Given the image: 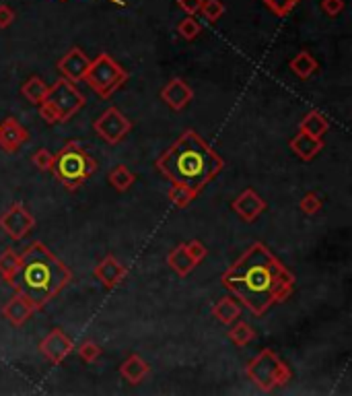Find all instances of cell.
I'll return each instance as SVG.
<instances>
[{"mask_svg":"<svg viewBox=\"0 0 352 396\" xmlns=\"http://www.w3.org/2000/svg\"><path fill=\"white\" fill-rule=\"evenodd\" d=\"M295 283V274L262 242L252 244L222 274V285L258 318L286 302Z\"/></svg>","mask_w":352,"mask_h":396,"instance_id":"1","label":"cell"},{"mask_svg":"<svg viewBox=\"0 0 352 396\" xmlns=\"http://www.w3.org/2000/svg\"><path fill=\"white\" fill-rule=\"evenodd\" d=\"M155 168L171 184H181L200 194L224 170V159L196 131L181 132L176 142L163 151Z\"/></svg>","mask_w":352,"mask_h":396,"instance_id":"2","label":"cell"},{"mask_svg":"<svg viewBox=\"0 0 352 396\" xmlns=\"http://www.w3.org/2000/svg\"><path fill=\"white\" fill-rule=\"evenodd\" d=\"M72 281V272L56 254L47 250L42 242H33L23 256L15 274L6 281L17 293L25 295L36 309L45 308L68 283Z\"/></svg>","mask_w":352,"mask_h":396,"instance_id":"3","label":"cell"},{"mask_svg":"<svg viewBox=\"0 0 352 396\" xmlns=\"http://www.w3.org/2000/svg\"><path fill=\"white\" fill-rule=\"evenodd\" d=\"M97 161L89 153V149L79 140H68L56 155L52 163V172L56 179L70 192L79 190L89 177L97 172Z\"/></svg>","mask_w":352,"mask_h":396,"instance_id":"4","label":"cell"},{"mask_svg":"<svg viewBox=\"0 0 352 396\" xmlns=\"http://www.w3.org/2000/svg\"><path fill=\"white\" fill-rule=\"evenodd\" d=\"M85 108V95L68 79H56L40 103V116L47 124H64Z\"/></svg>","mask_w":352,"mask_h":396,"instance_id":"5","label":"cell"},{"mask_svg":"<svg viewBox=\"0 0 352 396\" xmlns=\"http://www.w3.org/2000/svg\"><path fill=\"white\" fill-rule=\"evenodd\" d=\"M245 376L262 393H272L280 386H286L293 380L291 367L270 349H262L245 365Z\"/></svg>","mask_w":352,"mask_h":396,"instance_id":"6","label":"cell"},{"mask_svg":"<svg viewBox=\"0 0 352 396\" xmlns=\"http://www.w3.org/2000/svg\"><path fill=\"white\" fill-rule=\"evenodd\" d=\"M128 79H130L128 71L122 64H118L109 54L101 52L95 60H91L83 81H87L89 87L99 97H112L122 85H126Z\"/></svg>","mask_w":352,"mask_h":396,"instance_id":"7","label":"cell"},{"mask_svg":"<svg viewBox=\"0 0 352 396\" xmlns=\"http://www.w3.org/2000/svg\"><path fill=\"white\" fill-rule=\"evenodd\" d=\"M93 131L95 134L105 140L107 145H118L122 142L130 131H132V122L130 118H126L118 108H107L95 122H93Z\"/></svg>","mask_w":352,"mask_h":396,"instance_id":"8","label":"cell"},{"mask_svg":"<svg viewBox=\"0 0 352 396\" xmlns=\"http://www.w3.org/2000/svg\"><path fill=\"white\" fill-rule=\"evenodd\" d=\"M33 227H36V217L21 203H15L6 213L0 215V229L13 240H23Z\"/></svg>","mask_w":352,"mask_h":396,"instance_id":"9","label":"cell"},{"mask_svg":"<svg viewBox=\"0 0 352 396\" xmlns=\"http://www.w3.org/2000/svg\"><path fill=\"white\" fill-rule=\"evenodd\" d=\"M75 349L72 341L66 337V332L62 328H54L44 337V341L40 343V351L45 359L54 365L62 363Z\"/></svg>","mask_w":352,"mask_h":396,"instance_id":"10","label":"cell"},{"mask_svg":"<svg viewBox=\"0 0 352 396\" xmlns=\"http://www.w3.org/2000/svg\"><path fill=\"white\" fill-rule=\"evenodd\" d=\"M231 211L245 223H254L266 211V200L254 188H247L231 203Z\"/></svg>","mask_w":352,"mask_h":396,"instance_id":"11","label":"cell"},{"mask_svg":"<svg viewBox=\"0 0 352 396\" xmlns=\"http://www.w3.org/2000/svg\"><path fill=\"white\" fill-rule=\"evenodd\" d=\"M89 64H91L89 56L81 47H77V45L70 47V50L58 60L60 73L64 75V79H68V81H72V83H79V81L85 79V75H87L89 71Z\"/></svg>","mask_w":352,"mask_h":396,"instance_id":"12","label":"cell"},{"mask_svg":"<svg viewBox=\"0 0 352 396\" xmlns=\"http://www.w3.org/2000/svg\"><path fill=\"white\" fill-rule=\"evenodd\" d=\"M29 138V132L25 126L19 124L17 118L8 116L0 122V149L6 153H17Z\"/></svg>","mask_w":352,"mask_h":396,"instance_id":"13","label":"cell"},{"mask_svg":"<svg viewBox=\"0 0 352 396\" xmlns=\"http://www.w3.org/2000/svg\"><path fill=\"white\" fill-rule=\"evenodd\" d=\"M161 99L174 110V112H181V110H185L190 103H192V99H194V91L192 87L183 81V79H171L165 87L161 89Z\"/></svg>","mask_w":352,"mask_h":396,"instance_id":"14","label":"cell"},{"mask_svg":"<svg viewBox=\"0 0 352 396\" xmlns=\"http://www.w3.org/2000/svg\"><path fill=\"white\" fill-rule=\"evenodd\" d=\"M128 274V268L122 263H118L114 256H105L101 263L95 266V279L105 287V289H114L118 287Z\"/></svg>","mask_w":352,"mask_h":396,"instance_id":"15","label":"cell"},{"mask_svg":"<svg viewBox=\"0 0 352 396\" xmlns=\"http://www.w3.org/2000/svg\"><path fill=\"white\" fill-rule=\"evenodd\" d=\"M38 309L36 306L21 293H15L2 308V316L13 324V326H23Z\"/></svg>","mask_w":352,"mask_h":396,"instance_id":"16","label":"cell"},{"mask_svg":"<svg viewBox=\"0 0 352 396\" xmlns=\"http://www.w3.org/2000/svg\"><path fill=\"white\" fill-rule=\"evenodd\" d=\"M289 147H291V151H293L301 161H311V159H315V157L321 153L323 140L311 136L307 132L299 131V134H295V136L291 138Z\"/></svg>","mask_w":352,"mask_h":396,"instance_id":"17","label":"cell"},{"mask_svg":"<svg viewBox=\"0 0 352 396\" xmlns=\"http://www.w3.org/2000/svg\"><path fill=\"white\" fill-rule=\"evenodd\" d=\"M151 374V365L140 357V355H130L122 365H120V376L128 382V384H140L146 376Z\"/></svg>","mask_w":352,"mask_h":396,"instance_id":"18","label":"cell"},{"mask_svg":"<svg viewBox=\"0 0 352 396\" xmlns=\"http://www.w3.org/2000/svg\"><path fill=\"white\" fill-rule=\"evenodd\" d=\"M289 68L293 71V75H295V77H299V79L307 81V79H311V77L317 73L319 64H317V60L313 58V54H311L309 50H301L299 54H295V56L291 58Z\"/></svg>","mask_w":352,"mask_h":396,"instance_id":"19","label":"cell"},{"mask_svg":"<svg viewBox=\"0 0 352 396\" xmlns=\"http://www.w3.org/2000/svg\"><path fill=\"white\" fill-rule=\"evenodd\" d=\"M167 264H169V268L179 274V277H188L198 264L194 263V258L190 256V252H188V248H185V244H179L176 246L169 254H167Z\"/></svg>","mask_w":352,"mask_h":396,"instance_id":"20","label":"cell"},{"mask_svg":"<svg viewBox=\"0 0 352 396\" xmlns=\"http://www.w3.org/2000/svg\"><path fill=\"white\" fill-rule=\"evenodd\" d=\"M299 131L307 132V134L315 136V138H321L326 132L330 131V120L319 110H311V112H307L303 116V120L299 122Z\"/></svg>","mask_w":352,"mask_h":396,"instance_id":"21","label":"cell"},{"mask_svg":"<svg viewBox=\"0 0 352 396\" xmlns=\"http://www.w3.org/2000/svg\"><path fill=\"white\" fill-rule=\"evenodd\" d=\"M213 316L215 320L224 324V326H231L235 320H239L241 316V306L235 302V298H222L219 300L215 306H213Z\"/></svg>","mask_w":352,"mask_h":396,"instance_id":"22","label":"cell"},{"mask_svg":"<svg viewBox=\"0 0 352 396\" xmlns=\"http://www.w3.org/2000/svg\"><path fill=\"white\" fill-rule=\"evenodd\" d=\"M229 341L235 345V347H245L250 345L254 339H256V330L247 324V322H241V320H235L227 332Z\"/></svg>","mask_w":352,"mask_h":396,"instance_id":"23","label":"cell"},{"mask_svg":"<svg viewBox=\"0 0 352 396\" xmlns=\"http://www.w3.org/2000/svg\"><path fill=\"white\" fill-rule=\"evenodd\" d=\"M47 87H49V85H45L44 79H40V77H29V79L23 83V87H21V95H23L29 103L40 105V103L44 101Z\"/></svg>","mask_w":352,"mask_h":396,"instance_id":"24","label":"cell"},{"mask_svg":"<svg viewBox=\"0 0 352 396\" xmlns=\"http://www.w3.org/2000/svg\"><path fill=\"white\" fill-rule=\"evenodd\" d=\"M134 176L132 172H130V168L128 166H116L112 172H109V176H107V182L112 184V188L114 190H118V192H126V190H130L134 184Z\"/></svg>","mask_w":352,"mask_h":396,"instance_id":"25","label":"cell"},{"mask_svg":"<svg viewBox=\"0 0 352 396\" xmlns=\"http://www.w3.org/2000/svg\"><path fill=\"white\" fill-rule=\"evenodd\" d=\"M167 196H169V200H171L174 207H177V209H185V207H190V205L194 203V198H196L198 194H196L192 188H188V186L174 184Z\"/></svg>","mask_w":352,"mask_h":396,"instance_id":"26","label":"cell"},{"mask_svg":"<svg viewBox=\"0 0 352 396\" xmlns=\"http://www.w3.org/2000/svg\"><path fill=\"white\" fill-rule=\"evenodd\" d=\"M202 31V25L192 17V15H185V19H181L177 23V34L185 40V42H194Z\"/></svg>","mask_w":352,"mask_h":396,"instance_id":"27","label":"cell"},{"mask_svg":"<svg viewBox=\"0 0 352 396\" xmlns=\"http://www.w3.org/2000/svg\"><path fill=\"white\" fill-rule=\"evenodd\" d=\"M17 264H19V254L13 250V248H6L2 254H0V277L4 281H8L15 270H17Z\"/></svg>","mask_w":352,"mask_h":396,"instance_id":"28","label":"cell"},{"mask_svg":"<svg viewBox=\"0 0 352 396\" xmlns=\"http://www.w3.org/2000/svg\"><path fill=\"white\" fill-rule=\"evenodd\" d=\"M299 209L305 213V215H317L321 209H323V198H321V194H317V192H307L303 198H301V203H299Z\"/></svg>","mask_w":352,"mask_h":396,"instance_id":"29","label":"cell"},{"mask_svg":"<svg viewBox=\"0 0 352 396\" xmlns=\"http://www.w3.org/2000/svg\"><path fill=\"white\" fill-rule=\"evenodd\" d=\"M200 13L208 23H217L224 15V4H222V0H204Z\"/></svg>","mask_w":352,"mask_h":396,"instance_id":"30","label":"cell"},{"mask_svg":"<svg viewBox=\"0 0 352 396\" xmlns=\"http://www.w3.org/2000/svg\"><path fill=\"white\" fill-rule=\"evenodd\" d=\"M299 0H264V4L276 15V17H286Z\"/></svg>","mask_w":352,"mask_h":396,"instance_id":"31","label":"cell"},{"mask_svg":"<svg viewBox=\"0 0 352 396\" xmlns=\"http://www.w3.org/2000/svg\"><path fill=\"white\" fill-rule=\"evenodd\" d=\"M31 163L40 170V172H52V163H54V153L47 149H40L33 153Z\"/></svg>","mask_w":352,"mask_h":396,"instance_id":"32","label":"cell"},{"mask_svg":"<svg viewBox=\"0 0 352 396\" xmlns=\"http://www.w3.org/2000/svg\"><path fill=\"white\" fill-rule=\"evenodd\" d=\"M79 357L83 359V361H87V363H93V361H97L99 357H101V347L97 345V343H93V341H85L79 349Z\"/></svg>","mask_w":352,"mask_h":396,"instance_id":"33","label":"cell"},{"mask_svg":"<svg viewBox=\"0 0 352 396\" xmlns=\"http://www.w3.org/2000/svg\"><path fill=\"white\" fill-rule=\"evenodd\" d=\"M185 248H188V252H190V256L194 258V263L200 264L204 258H206V246L202 244V242H198V240H192V242H188L185 244Z\"/></svg>","mask_w":352,"mask_h":396,"instance_id":"34","label":"cell"},{"mask_svg":"<svg viewBox=\"0 0 352 396\" xmlns=\"http://www.w3.org/2000/svg\"><path fill=\"white\" fill-rule=\"evenodd\" d=\"M344 6H346L344 0H321V10L328 17H338L344 10Z\"/></svg>","mask_w":352,"mask_h":396,"instance_id":"35","label":"cell"},{"mask_svg":"<svg viewBox=\"0 0 352 396\" xmlns=\"http://www.w3.org/2000/svg\"><path fill=\"white\" fill-rule=\"evenodd\" d=\"M202 2L204 0H177V6L185 13V15H198L200 8H202Z\"/></svg>","mask_w":352,"mask_h":396,"instance_id":"36","label":"cell"},{"mask_svg":"<svg viewBox=\"0 0 352 396\" xmlns=\"http://www.w3.org/2000/svg\"><path fill=\"white\" fill-rule=\"evenodd\" d=\"M15 21V10L8 4H0V29L10 27Z\"/></svg>","mask_w":352,"mask_h":396,"instance_id":"37","label":"cell"},{"mask_svg":"<svg viewBox=\"0 0 352 396\" xmlns=\"http://www.w3.org/2000/svg\"><path fill=\"white\" fill-rule=\"evenodd\" d=\"M114 4H118V6H124V0H112Z\"/></svg>","mask_w":352,"mask_h":396,"instance_id":"38","label":"cell"}]
</instances>
